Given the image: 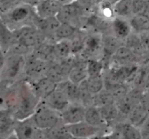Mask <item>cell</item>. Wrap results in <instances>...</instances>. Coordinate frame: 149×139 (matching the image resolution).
Listing matches in <instances>:
<instances>
[{
    "mask_svg": "<svg viewBox=\"0 0 149 139\" xmlns=\"http://www.w3.org/2000/svg\"><path fill=\"white\" fill-rule=\"evenodd\" d=\"M17 103L13 115L15 120H23L31 117L41 101L33 91L29 82L24 80L15 83Z\"/></svg>",
    "mask_w": 149,
    "mask_h": 139,
    "instance_id": "obj_1",
    "label": "cell"
},
{
    "mask_svg": "<svg viewBox=\"0 0 149 139\" xmlns=\"http://www.w3.org/2000/svg\"><path fill=\"white\" fill-rule=\"evenodd\" d=\"M26 57L13 53H7L3 68L0 74V84L4 87L12 86L23 79Z\"/></svg>",
    "mask_w": 149,
    "mask_h": 139,
    "instance_id": "obj_2",
    "label": "cell"
},
{
    "mask_svg": "<svg viewBox=\"0 0 149 139\" xmlns=\"http://www.w3.org/2000/svg\"><path fill=\"white\" fill-rule=\"evenodd\" d=\"M35 15L34 7L23 2L1 15V18L11 30H15L26 25H32Z\"/></svg>",
    "mask_w": 149,
    "mask_h": 139,
    "instance_id": "obj_3",
    "label": "cell"
},
{
    "mask_svg": "<svg viewBox=\"0 0 149 139\" xmlns=\"http://www.w3.org/2000/svg\"><path fill=\"white\" fill-rule=\"evenodd\" d=\"M34 124L43 131L50 130L61 122L60 113L52 109L41 101L31 116Z\"/></svg>",
    "mask_w": 149,
    "mask_h": 139,
    "instance_id": "obj_4",
    "label": "cell"
},
{
    "mask_svg": "<svg viewBox=\"0 0 149 139\" xmlns=\"http://www.w3.org/2000/svg\"><path fill=\"white\" fill-rule=\"evenodd\" d=\"M139 66L140 65L108 66L103 74L104 81L113 84H127L131 87Z\"/></svg>",
    "mask_w": 149,
    "mask_h": 139,
    "instance_id": "obj_5",
    "label": "cell"
},
{
    "mask_svg": "<svg viewBox=\"0 0 149 139\" xmlns=\"http://www.w3.org/2000/svg\"><path fill=\"white\" fill-rule=\"evenodd\" d=\"M88 14L89 13L86 12L76 1H74L61 6L56 18L61 24H72L78 29H81Z\"/></svg>",
    "mask_w": 149,
    "mask_h": 139,
    "instance_id": "obj_6",
    "label": "cell"
},
{
    "mask_svg": "<svg viewBox=\"0 0 149 139\" xmlns=\"http://www.w3.org/2000/svg\"><path fill=\"white\" fill-rule=\"evenodd\" d=\"M13 32L15 41L31 50L46 40L42 33L31 24L13 30Z\"/></svg>",
    "mask_w": 149,
    "mask_h": 139,
    "instance_id": "obj_7",
    "label": "cell"
},
{
    "mask_svg": "<svg viewBox=\"0 0 149 139\" xmlns=\"http://www.w3.org/2000/svg\"><path fill=\"white\" fill-rule=\"evenodd\" d=\"M50 64V62L34 58L31 55H27L26 57L22 80L31 84L37 80L45 77Z\"/></svg>",
    "mask_w": 149,
    "mask_h": 139,
    "instance_id": "obj_8",
    "label": "cell"
},
{
    "mask_svg": "<svg viewBox=\"0 0 149 139\" xmlns=\"http://www.w3.org/2000/svg\"><path fill=\"white\" fill-rule=\"evenodd\" d=\"M84 45L81 56L86 60L102 59V43L101 33L94 31H85Z\"/></svg>",
    "mask_w": 149,
    "mask_h": 139,
    "instance_id": "obj_9",
    "label": "cell"
},
{
    "mask_svg": "<svg viewBox=\"0 0 149 139\" xmlns=\"http://www.w3.org/2000/svg\"><path fill=\"white\" fill-rule=\"evenodd\" d=\"M13 133L17 139H45V132L34 124L31 117L16 120Z\"/></svg>",
    "mask_w": 149,
    "mask_h": 139,
    "instance_id": "obj_10",
    "label": "cell"
},
{
    "mask_svg": "<svg viewBox=\"0 0 149 139\" xmlns=\"http://www.w3.org/2000/svg\"><path fill=\"white\" fill-rule=\"evenodd\" d=\"M70 134L75 139H91L99 135L110 133L113 128H101L94 127L86 122L85 121L76 124L66 125Z\"/></svg>",
    "mask_w": 149,
    "mask_h": 139,
    "instance_id": "obj_11",
    "label": "cell"
},
{
    "mask_svg": "<svg viewBox=\"0 0 149 139\" xmlns=\"http://www.w3.org/2000/svg\"><path fill=\"white\" fill-rule=\"evenodd\" d=\"M102 60L104 62L107 68L112 56L116 53L118 48L123 45V41L117 38L111 33L107 32L102 34Z\"/></svg>",
    "mask_w": 149,
    "mask_h": 139,
    "instance_id": "obj_12",
    "label": "cell"
},
{
    "mask_svg": "<svg viewBox=\"0 0 149 139\" xmlns=\"http://www.w3.org/2000/svg\"><path fill=\"white\" fill-rule=\"evenodd\" d=\"M85 109L80 104H70L60 113L61 122L65 125H70L84 121Z\"/></svg>",
    "mask_w": 149,
    "mask_h": 139,
    "instance_id": "obj_13",
    "label": "cell"
},
{
    "mask_svg": "<svg viewBox=\"0 0 149 139\" xmlns=\"http://www.w3.org/2000/svg\"><path fill=\"white\" fill-rule=\"evenodd\" d=\"M140 64L141 62L140 59L130 50L126 48L125 46L122 45L112 56L108 66H130L140 65Z\"/></svg>",
    "mask_w": 149,
    "mask_h": 139,
    "instance_id": "obj_14",
    "label": "cell"
},
{
    "mask_svg": "<svg viewBox=\"0 0 149 139\" xmlns=\"http://www.w3.org/2000/svg\"><path fill=\"white\" fill-rule=\"evenodd\" d=\"M87 61L81 55L74 56V65L69 74L68 80L76 84H80L88 79Z\"/></svg>",
    "mask_w": 149,
    "mask_h": 139,
    "instance_id": "obj_15",
    "label": "cell"
},
{
    "mask_svg": "<svg viewBox=\"0 0 149 139\" xmlns=\"http://www.w3.org/2000/svg\"><path fill=\"white\" fill-rule=\"evenodd\" d=\"M37 96L43 101L57 88L58 84L46 76L30 84Z\"/></svg>",
    "mask_w": 149,
    "mask_h": 139,
    "instance_id": "obj_16",
    "label": "cell"
},
{
    "mask_svg": "<svg viewBox=\"0 0 149 139\" xmlns=\"http://www.w3.org/2000/svg\"><path fill=\"white\" fill-rule=\"evenodd\" d=\"M123 45L132 51L137 58L140 59L141 64L149 62L146 61V58L148 57L145 51L142 44L139 34L132 32L123 41Z\"/></svg>",
    "mask_w": 149,
    "mask_h": 139,
    "instance_id": "obj_17",
    "label": "cell"
},
{
    "mask_svg": "<svg viewBox=\"0 0 149 139\" xmlns=\"http://www.w3.org/2000/svg\"><path fill=\"white\" fill-rule=\"evenodd\" d=\"M34 8L37 17L40 18H50L56 17L61 5L55 0H42Z\"/></svg>",
    "mask_w": 149,
    "mask_h": 139,
    "instance_id": "obj_18",
    "label": "cell"
},
{
    "mask_svg": "<svg viewBox=\"0 0 149 139\" xmlns=\"http://www.w3.org/2000/svg\"><path fill=\"white\" fill-rule=\"evenodd\" d=\"M98 109L102 118L109 127L113 128L116 124L124 122L116 103L107 104Z\"/></svg>",
    "mask_w": 149,
    "mask_h": 139,
    "instance_id": "obj_19",
    "label": "cell"
},
{
    "mask_svg": "<svg viewBox=\"0 0 149 139\" xmlns=\"http://www.w3.org/2000/svg\"><path fill=\"white\" fill-rule=\"evenodd\" d=\"M43 101L52 109L59 113L64 111L70 104L67 96L58 87Z\"/></svg>",
    "mask_w": 149,
    "mask_h": 139,
    "instance_id": "obj_20",
    "label": "cell"
},
{
    "mask_svg": "<svg viewBox=\"0 0 149 139\" xmlns=\"http://www.w3.org/2000/svg\"><path fill=\"white\" fill-rule=\"evenodd\" d=\"M54 43L45 40L40 45L37 46V48H34L29 55L47 62L51 63L57 61L54 54Z\"/></svg>",
    "mask_w": 149,
    "mask_h": 139,
    "instance_id": "obj_21",
    "label": "cell"
},
{
    "mask_svg": "<svg viewBox=\"0 0 149 139\" xmlns=\"http://www.w3.org/2000/svg\"><path fill=\"white\" fill-rule=\"evenodd\" d=\"M132 32L131 26L129 24L128 20L121 18H115L112 21L111 28L110 33L113 34L115 37L124 41V40Z\"/></svg>",
    "mask_w": 149,
    "mask_h": 139,
    "instance_id": "obj_22",
    "label": "cell"
},
{
    "mask_svg": "<svg viewBox=\"0 0 149 139\" xmlns=\"http://www.w3.org/2000/svg\"><path fill=\"white\" fill-rule=\"evenodd\" d=\"M148 117V113L140 103L134 106L130 111L127 117V122L132 125L140 129Z\"/></svg>",
    "mask_w": 149,
    "mask_h": 139,
    "instance_id": "obj_23",
    "label": "cell"
},
{
    "mask_svg": "<svg viewBox=\"0 0 149 139\" xmlns=\"http://www.w3.org/2000/svg\"><path fill=\"white\" fill-rule=\"evenodd\" d=\"M113 128L118 132L120 139H143L140 129L127 122L116 124Z\"/></svg>",
    "mask_w": 149,
    "mask_h": 139,
    "instance_id": "obj_24",
    "label": "cell"
},
{
    "mask_svg": "<svg viewBox=\"0 0 149 139\" xmlns=\"http://www.w3.org/2000/svg\"><path fill=\"white\" fill-rule=\"evenodd\" d=\"M15 41L14 34L11 30L0 18V48L6 54Z\"/></svg>",
    "mask_w": 149,
    "mask_h": 139,
    "instance_id": "obj_25",
    "label": "cell"
},
{
    "mask_svg": "<svg viewBox=\"0 0 149 139\" xmlns=\"http://www.w3.org/2000/svg\"><path fill=\"white\" fill-rule=\"evenodd\" d=\"M84 121L94 127H101V128L110 127L102 120L99 109L94 106H88L85 109Z\"/></svg>",
    "mask_w": 149,
    "mask_h": 139,
    "instance_id": "obj_26",
    "label": "cell"
},
{
    "mask_svg": "<svg viewBox=\"0 0 149 139\" xmlns=\"http://www.w3.org/2000/svg\"><path fill=\"white\" fill-rule=\"evenodd\" d=\"M57 87L64 93L70 104H79V84L67 80L58 84Z\"/></svg>",
    "mask_w": 149,
    "mask_h": 139,
    "instance_id": "obj_27",
    "label": "cell"
},
{
    "mask_svg": "<svg viewBox=\"0 0 149 139\" xmlns=\"http://www.w3.org/2000/svg\"><path fill=\"white\" fill-rule=\"evenodd\" d=\"M115 17L129 20L133 16L132 0H118L113 6Z\"/></svg>",
    "mask_w": 149,
    "mask_h": 139,
    "instance_id": "obj_28",
    "label": "cell"
},
{
    "mask_svg": "<svg viewBox=\"0 0 149 139\" xmlns=\"http://www.w3.org/2000/svg\"><path fill=\"white\" fill-rule=\"evenodd\" d=\"M78 28L70 24H61L58 25L54 34V43L56 41L69 40L73 37Z\"/></svg>",
    "mask_w": 149,
    "mask_h": 139,
    "instance_id": "obj_29",
    "label": "cell"
},
{
    "mask_svg": "<svg viewBox=\"0 0 149 139\" xmlns=\"http://www.w3.org/2000/svg\"><path fill=\"white\" fill-rule=\"evenodd\" d=\"M128 21L132 32L140 34L149 31V18L143 14L133 15Z\"/></svg>",
    "mask_w": 149,
    "mask_h": 139,
    "instance_id": "obj_30",
    "label": "cell"
},
{
    "mask_svg": "<svg viewBox=\"0 0 149 139\" xmlns=\"http://www.w3.org/2000/svg\"><path fill=\"white\" fill-rule=\"evenodd\" d=\"M44 132L45 139H75L70 134L65 124L62 122Z\"/></svg>",
    "mask_w": 149,
    "mask_h": 139,
    "instance_id": "obj_31",
    "label": "cell"
},
{
    "mask_svg": "<svg viewBox=\"0 0 149 139\" xmlns=\"http://www.w3.org/2000/svg\"><path fill=\"white\" fill-rule=\"evenodd\" d=\"M86 31L84 30L78 29L71 39L68 40L71 48V53L72 56L80 55L82 53L84 45V38Z\"/></svg>",
    "mask_w": 149,
    "mask_h": 139,
    "instance_id": "obj_32",
    "label": "cell"
},
{
    "mask_svg": "<svg viewBox=\"0 0 149 139\" xmlns=\"http://www.w3.org/2000/svg\"><path fill=\"white\" fill-rule=\"evenodd\" d=\"M88 78L100 77L104 74L106 65L102 59H90L87 61Z\"/></svg>",
    "mask_w": 149,
    "mask_h": 139,
    "instance_id": "obj_33",
    "label": "cell"
},
{
    "mask_svg": "<svg viewBox=\"0 0 149 139\" xmlns=\"http://www.w3.org/2000/svg\"><path fill=\"white\" fill-rule=\"evenodd\" d=\"M54 50L57 61H64L72 56L68 40L56 41L54 43Z\"/></svg>",
    "mask_w": 149,
    "mask_h": 139,
    "instance_id": "obj_34",
    "label": "cell"
},
{
    "mask_svg": "<svg viewBox=\"0 0 149 139\" xmlns=\"http://www.w3.org/2000/svg\"><path fill=\"white\" fill-rule=\"evenodd\" d=\"M130 87H131L127 84H113L105 82V88L110 92L115 100V103L126 96Z\"/></svg>",
    "mask_w": 149,
    "mask_h": 139,
    "instance_id": "obj_35",
    "label": "cell"
},
{
    "mask_svg": "<svg viewBox=\"0 0 149 139\" xmlns=\"http://www.w3.org/2000/svg\"><path fill=\"white\" fill-rule=\"evenodd\" d=\"M115 100L110 93V92L106 88L100 91L93 96V106L100 108L107 104H114Z\"/></svg>",
    "mask_w": 149,
    "mask_h": 139,
    "instance_id": "obj_36",
    "label": "cell"
},
{
    "mask_svg": "<svg viewBox=\"0 0 149 139\" xmlns=\"http://www.w3.org/2000/svg\"><path fill=\"white\" fill-rule=\"evenodd\" d=\"M93 96L87 87L86 80L79 84V104L85 108L93 106Z\"/></svg>",
    "mask_w": 149,
    "mask_h": 139,
    "instance_id": "obj_37",
    "label": "cell"
},
{
    "mask_svg": "<svg viewBox=\"0 0 149 139\" xmlns=\"http://www.w3.org/2000/svg\"><path fill=\"white\" fill-rule=\"evenodd\" d=\"M86 84L89 92L93 95H96L105 88V82L104 76L88 78L86 80Z\"/></svg>",
    "mask_w": 149,
    "mask_h": 139,
    "instance_id": "obj_38",
    "label": "cell"
},
{
    "mask_svg": "<svg viewBox=\"0 0 149 139\" xmlns=\"http://www.w3.org/2000/svg\"><path fill=\"white\" fill-rule=\"evenodd\" d=\"M23 2L24 0H0V15H5Z\"/></svg>",
    "mask_w": 149,
    "mask_h": 139,
    "instance_id": "obj_39",
    "label": "cell"
},
{
    "mask_svg": "<svg viewBox=\"0 0 149 139\" xmlns=\"http://www.w3.org/2000/svg\"><path fill=\"white\" fill-rule=\"evenodd\" d=\"M147 0H132L133 15L144 13Z\"/></svg>",
    "mask_w": 149,
    "mask_h": 139,
    "instance_id": "obj_40",
    "label": "cell"
},
{
    "mask_svg": "<svg viewBox=\"0 0 149 139\" xmlns=\"http://www.w3.org/2000/svg\"><path fill=\"white\" fill-rule=\"evenodd\" d=\"M80 6L87 13H91L95 9V2L94 0H75Z\"/></svg>",
    "mask_w": 149,
    "mask_h": 139,
    "instance_id": "obj_41",
    "label": "cell"
},
{
    "mask_svg": "<svg viewBox=\"0 0 149 139\" xmlns=\"http://www.w3.org/2000/svg\"><path fill=\"white\" fill-rule=\"evenodd\" d=\"M91 139H120V137L116 130L113 128V130L110 132V133L99 135V136H95V137L92 138Z\"/></svg>",
    "mask_w": 149,
    "mask_h": 139,
    "instance_id": "obj_42",
    "label": "cell"
},
{
    "mask_svg": "<svg viewBox=\"0 0 149 139\" xmlns=\"http://www.w3.org/2000/svg\"><path fill=\"white\" fill-rule=\"evenodd\" d=\"M139 36H140L143 48H144L147 55L149 56V31L141 33V34H139Z\"/></svg>",
    "mask_w": 149,
    "mask_h": 139,
    "instance_id": "obj_43",
    "label": "cell"
},
{
    "mask_svg": "<svg viewBox=\"0 0 149 139\" xmlns=\"http://www.w3.org/2000/svg\"><path fill=\"white\" fill-rule=\"evenodd\" d=\"M140 104L143 106V108L146 110L149 114V91L148 90H146L143 92V95H142L141 101H140Z\"/></svg>",
    "mask_w": 149,
    "mask_h": 139,
    "instance_id": "obj_44",
    "label": "cell"
},
{
    "mask_svg": "<svg viewBox=\"0 0 149 139\" xmlns=\"http://www.w3.org/2000/svg\"><path fill=\"white\" fill-rule=\"evenodd\" d=\"M94 1L95 2L96 6L98 5H109L113 6L118 0H94Z\"/></svg>",
    "mask_w": 149,
    "mask_h": 139,
    "instance_id": "obj_45",
    "label": "cell"
},
{
    "mask_svg": "<svg viewBox=\"0 0 149 139\" xmlns=\"http://www.w3.org/2000/svg\"><path fill=\"white\" fill-rule=\"evenodd\" d=\"M140 131H141L142 135L148 134L149 133V117H148V119L146 120V122L144 123L143 126L140 128Z\"/></svg>",
    "mask_w": 149,
    "mask_h": 139,
    "instance_id": "obj_46",
    "label": "cell"
},
{
    "mask_svg": "<svg viewBox=\"0 0 149 139\" xmlns=\"http://www.w3.org/2000/svg\"><path fill=\"white\" fill-rule=\"evenodd\" d=\"M5 56H6V54H5V52L0 48V74H1L2 70V68H3L4 64H5Z\"/></svg>",
    "mask_w": 149,
    "mask_h": 139,
    "instance_id": "obj_47",
    "label": "cell"
},
{
    "mask_svg": "<svg viewBox=\"0 0 149 139\" xmlns=\"http://www.w3.org/2000/svg\"><path fill=\"white\" fill-rule=\"evenodd\" d=\"M41 1L42 0H24V2L31 5V6L34 7L35 5H37V4L39 3L40 2H41Z\"/></svg>",
    "mask_w": 149,
    "mask_h": 139,
    "instance_id": "obj_48",
    "label": "cell"
},
{
    "mask_svg": "<svg viewBox=\"0 0 149 139\" xmlns=\"http://www.w3.org/2000/svg\"><path fill=\"white\" fill-rule=\"evenodd\" d=\"M55 1L56 2H58L59 5H61V6H63V5L72 3V2H73L74 1H75V0H55Z\"/></svg>",
    "mask_w": 149,
    "mask_h": 139,
    "instance_id": "obj_49",
    "label": "cell"
},
{
    "mask_svg": "<svg viewBox=\"0 0 149 139\" xmlns=\"http://www.w3.org/2000/svg\"><path fill=\"white\" fill-rule=\"evenodd\" d=\"M143 15H146L148 18H149V0H147V2H146V9H145L144 13Z\"/></svg>",
    "mask_w": 149,
    "mask_h": 139,
    "instance_id": "obj_50",
    "label": "cell"
},
{
    "mask_svg": "<svg viewBox=\"0 0 149 139\" xmlns=\"http://www.w3.org/2000/svg\"><path fill=\"white\" fill-rule=\"evenodd\" d=\"M6 139H17V138H16V136H15V135L14 134V133H13L12 134H11L10 136H8Z\"/></svg>",
    "mask_w": 149,
    "mask_h": 139,
    "instance_id": "obj_51",
    "label": "cell"
},
{
    "mask_svg": "<svg viewBox=\"0 0 149 139\" xmlns=\"http://www.w3.org/2000/svg\"><path fill=\"white\" fill-rule=\"evenodd\" d=\"M143 136V139H149V133L145 135H142Z\"/></svg>",
    "mask_w": 149,
    "mask_h": 139,
    "instance_id": "obj_52",
    "label": "cell"
},
{
    "mask_svg": "<svg viewBox=\"0 0 149 139\" xmlns=\"http://www.w3.org/2000/svg\"><path fill=\"white\" fill-rule=\"evenodd\" d=\"M6 138H7L6 137H4V136H2L0 135V139H6Z\"/></svg>",
    "mask_w": 149,
    "mask_h": 139,
    "instance_id": "obj_53",
    "label": "cell"
}]
</instances>
